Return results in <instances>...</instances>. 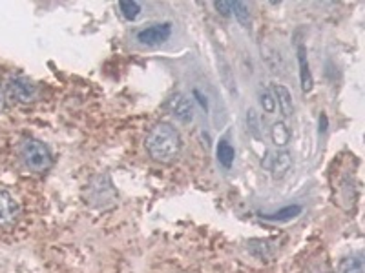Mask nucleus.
<instances>
[{"instance_id":"obj_18","label":"nucleus","mask_w":365,"mask_h":273,"mask_svg":"<svg viewBox=\"0 0 365 273\" xmlns=\"http://www.w3.org/2000/svg\"><path fill=\"white\" fill-rule=\"evenodd\" d=\"M247 126H249V132L252 133L254 136H257V139H259L262 132H259V117H257L256 109L250 108L249 112H247Z\"/></svg>"},{"instance_id":"obj_4","label":"nucleus","mask_w":365,"mask_h":273,"mask_svg":"<svg viewBox=\"0 0 365 273\" xmlns=\"http://www.w3.org/2000/svg\"><path fill=\"white\" fill-rule=\"evenodd\" d=\"M9 95L21 104H31L38 100V86L28 77H15L8 84Z\"/></svg>"},{"instance_id":"obj_6","label":"nucleus","mask_w":365,"mask_h":273,"mask_svg":"<svg viewBox=\"0 0 365 273\" xmlns=\"http://www.w3.org/2000/svg\"><path fill=\"white\" fill-rule=\"evenodd\" d=\"M263 166L270 171L274 181H282L292 168V154L287 149H276L274 154L269 155Z\"/></svg>"},{"instance_id":"obj_14","label":"nucleus","mask_w":365,"mask_h":273,"mask_svg":"<svg viewBox=\"0 0 365 273\" xmlns=\"http://www.w3.org/2000/svg\"><path fill=\"white\" fill-rule=\"evenodd\" d=\"M249 252L252 253V255H256L257 259H269L270 255H272V246H270L269 240H262V239H252L249 240Z\"/></svg>"},{"instance_id":"obj_8","label":"nucleus","mask_w":365,"mask_h":273,"mask_svg":"<svg viewBox=\"0 0 365 273\" xmlns=\"http://www.w3.org/2000/svg\"><path fill=\"white\" fill-rule=\"evenodd\" d=\"M19 215V204L8 191H0V226H8Z\"/></svg>"},{"instance_id":"obj_13","label":"nucleus","mask_w":365,"mask_h":273,"mask_svg":"<svg viewBox=\"0 0 365 273\" xmlns=\"http://www.w3.org/2000/svg\"><path fill=\"white\" fill-rule=\"evenodd\" d=\"M234 157H236V149L228 141H220L217 144V161L223 168H230L234 164Z\"/></svg>"},{"instance_id":"obj_2","label":"nucleus","mask_w":365,"mask_h":273,"mask_svg":"<svg viewBox=\"0 0 365 273\" xmlns=\"http://www.w3.org/2000/svg\"><path fill=\"white\" fill-rule=\"evenodd\" d=\"M19 155H21V161L26 166V170L34 171V173H46L53 164L50 148L34 136H26L21 142Z\"/></svg>"},{"instance_id":"obj_20","label":"nucleus","mask_w":365,"mask_h":273,"mask_svg":"<svg viewBox=\"0 0 365 273\" xmlns=\"http://www.w3.org/2000/svg\"><path fill=\"white\" fill-rule=\"evenodd\" d=\"M216 9L223 15V17H228L232 13V2H216Z\"/></svg>"},{"instance_id":"obj_19","label":"nucleus","mask_w":365,"mask_h":273,"mask_svg":"<svg viewBox=\"0 0 365 273\" xmlns=\"http://www.w3.org/2000/svg\"><path fill=\"white\" fill-rule=\"evenodd\" d=\"M259 102H262L263 109H265L267 113L276 112V100H274V95L270 90H265L259 93Z\"/></svg>"},{"instance_id":"obj_1","label":"nucleus","mask_w":365,"mask_h":273,"mask_svg":"<svg viewBox=\"0 0 365 273\" xmlns=\"http://www.w3.org/2000/svg\"><path fill=\"white\" fill-rule=\"evenodd\" d=\"M146 151L155 162L172 164L179 159L182 149L181 135L178 129L168 122H158L146 135Z\"/></svg>"},{"instance_id":"obj_12","label":"nucleus","mask_w":365,"mask_h":273,"mask_svg":"<svg viewBox=\"0 0 365 273\" xmlns=\"http://www.w3.org/2000/svg\"><path fill=\"white\" fill-rule=\"evenodd\" d=\"M338 273H365V264L364 257L358 253V255L345 257L344 261L338 266Z\"/></svg>"},{"instance_id":"obj_3","label":"nucleus","mask_w":365,"mask_h":273,"mask_svg":"<svg viewBox=\"0 0 365 273\" xmlns=\"http://www.w3.org/2000/svg\"><path fill=\"white\" fill-rule=\"evenodd\" d=\"M86 203L91 208H110L117 203V193L108 175H97L88 182L86 188Z\"/></svg>"},{"instance_id":"obj_10","label":"nucleus","mask_w":365,"mask_h":273,"mask_svg":"<svg viewBox=\"0 0 365 273\" xmlns=\"http://www.w3.org/2000/svg\"><path fill=\"white\" fill-rule=\"evenodd\" d=\"M298 66H299V82H302V91L303 93H309L314 86V80H312L311 68H309L307 60V51H305V46H298Z\"/></svg>"},{"instance_id":"obj_17","label":"nucleus","mask_w":365,"mask_h":273,"mask_svg":"<svg viewBox=\"0 0 365 273\" xmlns=\"http://www.w3.org/2000/svg\"><path fill=\"white\" fill-rule=\"evenodd\" d=\"M232 13L243 28H250V9L245 2H232Z\"/></svg>"},{"instance_id":"obj_15","label":"nucleus","mask_w":365,"mask_h":273,"mask_svg":"<svg viewBox=\"0 0 365 273\" xmlns=\"http://www.w3.org/2000/svg\"><path fill=\"white\" fill-rule=\"evenodd\" d=\"M302 213V206L299 204H294V206H287L283 210L276 211V213H262V219L265 220H291L294 217H298Z\"/></svg>"},{"instance_id":"obj_9","label":"nucleus","mask_w":365,"mask_h":273,"mask_svg":"<svg viewBox=\"0 0 365 273\" xmlns=\"http://www.w3.org/2000/svg\"><path fill=\"white\" fill-rule=\"evenodd\" d=\"M270 91H272L274 100H276V106L279 108L282 115L291 117L292 113H294V100H292L291 91L287 90L285 86H282V84H272Z\"/></svg>"},{"instance_id":"obj_21","label":"nucleus","mask_w":365,"mask_h":273,"mask_svg":"<svg viewBox=\"0 0 365 273\" xmlns=\"http://www.w3.org/2000/svg\"><path fill=\"white\" fill-rule=\"evenodd\" d=\"M6 108V97H4V91L0 90V112H4Z\"/></svg>"},{"instance_id":"obj_5","label":"nucleus","mask_w":365,"mask_h":273,"mask_svg":"<svg viewBox=\"0 0 365 273\" xmlns=\"http://www.w3.org/2000/svg\"><path fill=\"white\" fill-rule=\"evenodd\" d=\"M166 108H168L170 115L178 122H181V124H190L192 120H194V102L187 95H182V93L172 95L168 104H166Z\"/></svg>"},{"instance_id":"obj_7","label":"nucleus","mask_w":365,"mask_h":273,"mask_svg":"<svg viewBox=\"0 0 365 273\" xmlns=\"http://www.w3.org/2000/svg\"><path fill=\"white\" fill-rule=\"evenodd\" d=\"M172 35V24L170 22H163V24L148 26V28L141 29L137 33V42L143 46H159L165 44Z\"/></svg>"},{"instance_id":"obj_11","label":"nucleus","mask_w":365,"mask_h":273,"mask_svg":"<svg viewBox=\"0 0 365 273\" xmlns=\"http://www.w3.org/2000/svg\"><path fill=\"white\" fill-rule=\"evenodd\" d=\"M269 135L272 144L278 149H285L292 139L291 129H289V126H287L285 122H282V120H278V122H274V124L270 126Z\"/></svg>"},{"instance_id":"obj_16","label":"nucleus","mask_w":365,"mask_h":273,"mask_svg":"<svg viewBox=\"0 0 365 273\" xmlns=\"http://www.w3.org/2000/svg\"><path fill=\"white\" fill-rule=\"evenodd\" d=\"M119 11L126 21L133 22L141 15V4L139 2H132V0H123V2H119Z\"/></svg>"}]
</instances>
